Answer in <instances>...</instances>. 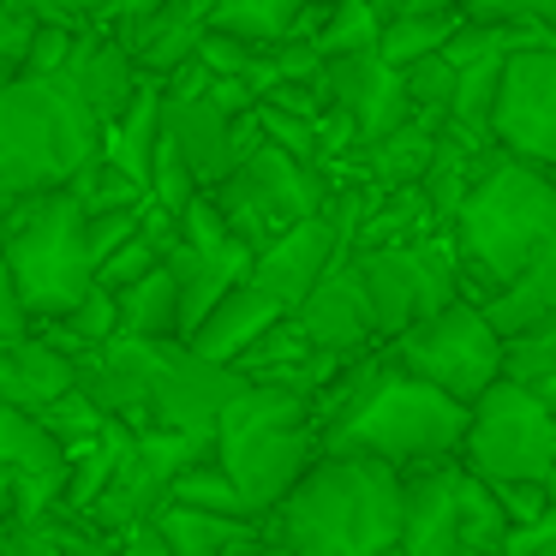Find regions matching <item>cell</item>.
Masks as SVG:
<instances>
[{
    "label": "cell",
    "mask_w": 556,
    "mask_h": 556,
    "mask_svg": "<svg viewBox=\"0 0 556 556\" xmlns=\"http://www.w3.org/2000/svg\"><path fill=\"white\" fill-rule=\"evenodd\" d=\"M448 257H455V281L460 300L479 305L496 288L532 269L539 257L556 252V192L551 174L527 168V162H508L484 144L479 174H472L460 210L443 228Z\"/></svg>",
    "instance_id": "obj_1"
},
{
    "label": "cell",
    "mask_w": 556,
    "mask_h": 556,
    "mask_svg": "<svg viewBox=\"0 0 556 556\" xmlns=\"http://www.w3.org/2000/svg\"><path fill=\"white\" fill-rule=\"evenodd\" d=\"M73 25H54V18H37L30 30V49H25V73H66L73 61Z\"/></svg>",
    "instance_id": "obj_43"
},
{
    "label": "cell",
    "mask_w": 556,
    "mask_h": 556,
    "mask_svg": "<svg viewBox=\"0 0 556 556\" xmlns=\"http://www.w3.org/2000/svg\"><path fill=\"white\" fill-rule=\"evenodd\" d=\"M7 532H13V520H0V544H7Z\"/></svg>",
    "instance_id": "obj_55"
},
{
    "label": "cell",
    "mask_w": 556,
    "mask_h": 556,
    "mask_svg": "<svg viewBox=\"0 0 556 556\" xmlns=\"http://www.w3.org/2000/svg\"><path fill=\"white\" fill-rule=\"evenodd\" d=\"M102 156V121L66 73L0 78V204L73 186Z\"/></svg>",
    "instance_id": "obj_3"
},
{
    "label": "cell",
    "mask_w": 556,
    "mask_h": 556,
    "mask_svg": "<svg viewBox=\"0 0 556 556\" xmlns=\"http://www.w3.org/2000/svg\"><path fill=\"white\" fill-rule=\"evenodd\" d=\"M348 269L359 281V300L371 312L377 341H395L401 329L425 324L431 312L460 300L455 257L443 233H425L419 245H377V252H348Z\"/></svg>",
    "instance_id": "obj_9"
},
{
    "label": "cell",
    "mask_w": 556,
    "mask_h": 556,
    "mask_svg": "<svg viewBox=\"0 0 556 556\" xmlns=\"http://www.w3.org/2000/svg\"><path fill=\"white\" fill-rule=\"evenodd\" d=\"M204 198H210V210L222 216V228H228L245 252H264L276 233L293 228V222L324 216L329 180L317 168H305V162L281 156V150H269V144H257L252 156H245L228 180L210 186Z\"/></svg>",
    "instance_id": "obj_7"
},
{
    "label": "cell",
    "mask_w": 556,
    "mask_h": 556,
    "mask_svg": "<svg viewBox=\"0 0 556 556\" xmlns=\"http://www.w3.org/2000/svg\"><path fill=\"white\" fill-rule=\"evenodd\" d=\"M78 383L73 359L61 348L30 329L18 341H0V407H18V413H42L49 401H61L66 389Z\"/></svg>",
    "instance_id": "obj_19"
},
{
    "label": "cell",
    "mask_w": 556,
    "mask_h": 556,
    "mask_svg": "<svg viewBox=\"0 0 556 556\" xmlns=\"http://www.w3.org/2000/svg\"><path fill=\"white\" fill-rule=\"evenodd\" d=\"M401 90H407L413 114H431V121H443V114H448V97H455V66H448L443 54H419V61L401 66Z\"/></svg>",
    "instance_id": "obj_40"
},
{
    "label": "cell",
    "mask_w": 556,
    "mask_h": 556,
    "mask_svg": "<svg viewBox=\"0 0 556 556\" xmlns=\"http://www.w3.org/2000/svg\"><path fill=\"white\" fill-rule=\"evenodd\" d=\"M491 491V503L503 508V520L508 527H527V520H539V515H551V484H484Z\"/></svg>",
    "instance_id": "obj_45"
},
{
    "label": "cell",
    "mask_w": 556,
    "mask_h": 556,
    "mask_svg": "<svg viewBox=\"0 0 556 556\" xmlns=\"http://www.w3.org/2000/svg\"><path fill=\"white\" fill-rule=\"evenodd\" d=\"M245 389V377L233 365H210L198 353H186L174 341L156 365V383H150V407H144V425L156 431H186V437H216L228 401Z\"/></svg>",
    "instance_id": "obj_12"
},
{
    "label": "cell",
    "mask_w": 556,
    "mask_h": 556,
    "mask_svg": "<svg viewBox=\"0 0 556 556\" xmlns=\"http://www.w3.org/2000/svg\"><path fill=\"white\" fill-rule=\"evenodd\" d=\"M455 25L460 18L455 13H431V18H389L383 30H377V61L383 66H407V61H419V54H437L448 37H455Z\"/></svg>",
    "instance_id": "obj_37"
},
{
    "label": "cell",
    "mask_w": 556,
    "mask_h": 556,
    "mask_svg": "<svg viewBox=\"0 0 556 556\" xmlns=\"http://www.w3.org/2000/svg\"><path fill=\"white\" fill-rule=\"evenodd\" d=\"M496 556H556V508L539 520H527V527H508L503 544H496Z\"/></svg>",
    "instance_id": "obj_47"
},
{
    "label": "cell",
    "mask_w": 556,
    "mask_h": 556,
    "mask_svg": "<svg viewBox=\"0 0 556 556\" xmlns=\"http://www.w3.org/2000/svg\"><path fill=\"white\" fill-rule=\"evenodd\" d=\"M180 245L198 257V264H210L222 281H245V269H252V252H245L240 240H233L228 228H222V216L210 210V198L198 192L192 204L180 210Z\"/></svg>",
    "instance_id": "obj_29"
},
{
    "label": "cell",
    "mask_w": 556,
    "mask_h": 556,
    "mask_svg": "<svg viewBox=\"0 0 556 556\" xmlns=\"http://www.w3.org/2000/svg\"><path fill=\"white\" fill-rule=\"evenodd\" d=\"M455 467L479 484H551L556 472V407L496 377L479 401H467Z\"/></svg>",
    "instance_id": "obj_6"
},
{
    "label": "cell",
    "mask_w": 556,
    "mask_h": 556,
    "mask_svg": "<svg viewBox=\"0 0 556 556\" xmlns=\"http://www.w3.org/2000/svg\"><path fill=\"white\" fill-rule=\"evenodd\" d=\"M114 556H168V544L156 539V527H150V520H138L132 532H121V539H114Z\"/></svg>",
    "instance_id": "obj_50"
},
{
    "label": "cell",
    "mask_w": 556,
    "mask_h": 556,
    "mask_svg": "<svg viewBox=\"0 0 556 556\" xmlns=\"http://www.w3.org/2000/svg\"><path fill=\"white\" fill-rule=\"evenodd\" d=\"M162 264H168V276H174V336L186 341V336H192V329L210 317V305H216L222 293L233 288V281H222L210 264H198V257L186 252V245H174V252L162 257Z\"/></svg>",
    "instance_id": "obj_32"
},
{
    "label": "cell",
    "mask_w": 556,
    "mask_h": 556,
    "mask_svg": "<svg viewBox=\"0 0 556 556\" xmlns=\"http://www.w3.org/2000/svg\"><path fill=\"white\" fill-rule=\"evenodd\" d=\"M479 317L491 324L496 341L532 336V329H556V252L539 257L532 269H520L508 288H496L491 300H479Z\"/></svg>",
    "instance_id": "obj_22"
},
{
    "label": "cell",
    "mask_w": 556,
    "mask_h": 556,
    "mask_svg": "<svg viewBox=\"0 0 556 556\" xmlns=\"http://www.w3.org/2000/svg\"><path fill=\"white\" fill-rule=\"evenodd\" d=\"M324 97H329V114H341V121L353 126L359 150L377 144L383 132H395V126L413 114L407 90H401V73L377 61V49L324 61ZM359 150H353V156H359Z\"/></svg>",
    "instance_id": "obj_14"
},
{
    "label": "cell",
    "mask_w": 556,
    "mask_h": 556,
    "mask_svg": "<svg viewBox=\"0 0 556 556\" xmlns=\"http://www.w3.org/2000/svg\"><path fill=\"white\" fill-rule=\"evenodd\" d=\"M496 353H503V341L491 336L479 305L455 300L443 312H431L425 324L401 329L383 359H389V371L413 377V383H425V389H437V395L467 407V401H479L496 383Z\"/></svg>",
    "instance_id": "obj_8"
},
{
    "label": "cell",
    "mask_w": 556,
    "mask_h": 556,
    "mask_svg": "<svg viewBox=\"0 0 556 556\" xmlns=\"http://www.w3.org/2000/svg\"><path fill=\"white\" fill-rule=\"evenodd\" d=\"M37 419H42V431H49V437H54V443H61V448H66V455H73V448H78V443H90V437H97V431H102V413H97V407H90V401H85V395H78V389H66V395H61V401H49V407H42V413H37Z\"/></svg>",
    "instance_id": "obj_42"
},
{
    "label": "cell",
    "mask_w": 556,
    "mask_h": 556,
    "mask_svg": "<svg viewBox=\"0 0 556 556\" xmlns=\"http://www.w3.org/2000/svg\"><path fill=\"white\" fill-rule=\"evenodd\" d=\"M479 156H484V144H472V138L437 126V144H431V156H425V174L413 180V186H419V198H425V210H431V222H437V233H443L448 216L460 210L472 174H479Z\"/></svg>",
    "instance_id": "obj_24"
},
{
    "label": "cell",
    "mask_w": 556,
    "mask_h": 556,
    "mask_svg": "<svg viewBox=\"0 0 556 556\" xmlns=\"http://www.w3.org/2000/svg\"><path fill=\"white\" fill-rule=\"evenodd\" d=\"M192 61L204 66L210 78H240V73H245V61H252V42L222 37V30H204V42H198Z\"/></svg>",
    "instance_id": "obj_46"
},
{
    "label": "cell",
    "mask_w": 556,
    "mask_h": 556,
    "mask_svg": "<svg viewBox=\"0 0 556 556\" xmlns=\"http://www.w3.org/2000/svg\"><path fill=\"white\" fill-rule=\"evenodd\" d=\"M0 269L30 324H61L97 281L85 245V210L66 186L0 204Z\"/></svg>",
    "instance_id": "obj_4"
},
{
    "label": "cell",
    "mask_w": 556,
    "mask_h": 556,
    "mask_svg": "<svg viewBox=\"0 0 556 556\" xmlns=\"http://www.w3.org/2000/svg\"><path fill=\"white\" fill-rule=\"evenodd\" d=\"M18 336H30V317H25V305H18L7 269H0V341H18Z\"/></svg>",
    "instance_id": "obj_49"
},
{
    "label": "cell",
    "mask_w": 556,
    "mask_h": 556,
    "mask_svg": "<svg viewBox=\"0 0 556 556\" xmlns=\"http://www.w3.org/2000/svg\"><path fill=\"white\" fill-rule=\"evenodd\" d=\"M484 144L508 162L551 174L556 162V49H515L496 66Z\"/></svg>",
    "instance_id": "obj_10"
},
{
    "label": "cell",
    "mask_w": 556,
    "mask_h": 556,
    "mask_svg": "<svg viewBox=\"0 0 556 556\" xmlns=\"http://www.w3.org/2000/svg\"><path fill=\"white\" fill-rule=\"evenodd\" d=\"M210 455L216 467L233 479L240 503L252 508V520H264L293 484L305 479V467L317 460V443L305 425H288V431H233V437H210Z\"/></svg>",
    "instance_id": "obj_11"
},
{
    "label": "cell",
    "mask_w": 556,
    "mask_h": 556,
    "mask_svg": "<svg viewBox=\"0 0 556 556\" xmlns=\"http://www.w3.org/2000/svg\"><path fill=\"white\" fill-rule=\"evenodd\" d=\"M276 317H288L276 300H264L257 288L233 281V288L222 293L216 305H210V317H204V324H198L192 336L180 341V348H186V353H198V359H210V365H233V359H240V353L252 348L257 336H264L269 324H276Z\"/></svg>",
    "instance_id": "obj_21"
},
{
    "label": "cell",
    "mask_w": 556,
    "mask_h": 556,
    "mask_svg": "<svg viewBox=\"0 0 556 556\" xmlns=\"http://www.w3.org/2000/svg\"><path fill=\"white\" fill-rule=\"evenodd\" d=\"M150 527L168 544V556H245L264 539L252 520H222V515H198V508H174V503L150 508Z\"/></svg>",
    "instance_id": "obj_23"
},
{
    "label": "cell",
    "mask_w": 556,
    "mask_h": 556,
    "mask_svg": "<svg viewBox=\"0 0 556 556\" xmlns=\"http://www.w3.org/2000/svg\"><path fill=\"white\" fill-rule=\"evenodd\" d=\"M13 7H25L37 18H54V25H73V30L102 25V13H109V0H13Z\"/></svg>",
    "instance_id": "obj_48"
},
{
    "label": "cell",
    "mask_w": 556,
    "mask_h": 556,
    "mask_svg": "<svg viewBox=\"0 0 556 556\" xmlns=\"http://www.w3.org/2000/svg\"><path fill=\"white\" fill-rule=\"evenodd\" d=\"M168 0H109V13H102V30H121V25H138V18L162 13Z\"/></svg>",
    "instance_id": "obj_51"
},
{
    "label": "cell",
    "mask_w": 556,
    "mask_h": 556,
    "mask_svg": "<svg viewBox=\"0 0 556 556\" xmlns=\"http://www.w3.org/2000/svg\"><path fill=\"white\" fill-rule=\"evenodd\" d=\"M496 377L527 395H539L544 407H556V329H532V336H508L496 353Z\"/></svg>",
    "instance_id": "obj_31"
},
{
    "label": "cell",
    "mask_w": 556,
    "mask_h": 556,
    "mask_svg": "<svg viewBox=\"0 0 556 556\" xmlns=\"http://www.w3.org/2000/svg\"><path fill=\"white\" fill-rule=\"evenodd\" d=\"M174 341H132V336H114L102 348L78 353L73 371H78V395L102 413V419H121L126 431L144 425V407H150V383H156V365Z\"/></svg>",
    "instance_id": "obj_13"
},
{
    "label": "cell",
    "mask_w": 556,
    "mask_h": 556,
    "mask_svg": "<svg viewBox=\"0 0 556 556\" xmlns=\"http://www.w3.org/2000/svg\"><path fill=\"white\" fill-rule=\"evenodd\" d=\"M204 13H198V0H168L162 13L138 18V25H121L109 30L114 42L126 49V61L138 66V78H174L180 66H192L198 42H204Z\"/></svg>",
    "instance_id": "obj_18"
},
{
    "label": "cell",
    "mask_w": 556,
    "mask_h": 556,
    "mask_svg": "<svg viewBox=\"0 0 556 556\" xmlns=\"http://www.w3.org/2000/svg\"><path fill=\"white\" fill-rule=\"evenodd\" d=\"M198 13L222 37H240L252 49H264V42L300 37V18L312 13V0H198Z\"/></svg>",
    "instance_id": "obj_26"
},
{
    "label": "cell",
    "mask_w": 556,
    "mask_h": 556,
    "mask_svg": "<svg viewBox=\"0 0 556 556\" xmlns=\"http://www.w3.org/2000/svg\"><path fill=\"white\" fill-rule=\"evenodd\" d=\"M293 324H300L305 348L329 353V359H353V353L377 348V329H371V312H365V300H359V281H353V269H348V252H341L336 264H329V276L300 300Z\"/></svg>",
    "instance_id": "obj_16"
},
{
    "label": "cell",
    "mask_w": 556,
    "mask_h": 556,
    "mask_svg": "<svg viewBox=\"0 0 556 556\" xmlns=\"http://www.w3.org/2000/svg\"><path fill=\"white\" fill-rule=\"evenodd\" d=\"M66 192L78 198V210H85V216H102V210H138V204H144V186L126 180V174L114 168L109 156L90 162V168L78 174L73 186H66Z\"/></svg>",
    "instance_id": "obj_38"
},
{
    "label": "cell",
    "mask_w": 556,
    "mask_h": 556,
    "mask_svg": "<svg viewBox=\"0 0 556 556\" xmlns=\"http://www.w3.org/2000/svg\"><path fill=\"white\" fill-rule=\"evenodd\" d=\"M383 556H401V551H383Z\"/></svg>",
    "instance_id": "obj_56"
},
{
    "label": "cell",
    "mask_w": 556,
    "mask_h": 556,
    "mask_svg": "<svg viewBox=\"0 0 556 556\" xmlns=\"http://www.w3.org/2000/svg\"><path fill=\"white\" fill-rule=\"evenodd\" d=\"M162 503L174 508H198V515H222V520H252V508L240 503V491H233V479L216 467V455L192 460V467H180L168 479V491H162ZM257 527V520H252Z\"/></svg>",
    "instance_id": "obj_30"
},
{
    "label": "cell",
    "mask_w": 556,
    "mask_h": 556,
    "mask_svg": "<svg viewBox=\"0 0 556 556\" xmlns=\"http://www.w3.org/2000/svg\"><path fill=\"white\" fill-rule=\"evenodd\" d=\"M455 18L484 30H551L556 0H455Z\"/></svg>",
    "instance_id": "obj_39"
},
{
    "label": "cell",
    "mask_w": 556,
    "mask_h": 556,
    "mask_svg": "<svg viewBox=\"0 0 556 556\" xmlns=\"http://www.w3.org/2000/svg\"><path fill=\"white\" fill-rule=\"evenodd\" d=\"M66 496V460L42 472H13V527H42Z\"/></svg>",
    "instance_id": "obj_41"
},
{
    "label": "cell",
    "mask_w": 556,
    "mask_h": 556,
    "mask_svg": "<svg viewBox=\"0 0 556 556\" xmlns=\"http://www.w3.org/2000/svg\"><path fill=\"white\" fill-rule=\"evenodd\" d=\"M138 233V210H102V216H85V245H90V264L114 257L126 240Z\"/></svg>",
    "instance_id": "obj_44"
},
{
    "label": "cell",
    "mask_w": 556,
    "mask_h": 556,
    "mask_svg": "<svg viewBox=\"0 0 556 556\" xmlns=\"http://www.w3.org/2000/svg\"><path fill=\"white\" fill-rule=\"evenodd\" d=\"M425 233H437L431 210H425L419 186H395V192H377L371 216L359 222V233L348 240V252H377V245H419Z\"/></svg>",
    "instance_id": "obj_28"
},
{
    "label": "cell",
    "mask_w": 556,
    "mask_h": 556,
    "mask_svg": "<svg viewBox=\"0 0 556 556\" xmlns=\"http://www.w3.org/2000/svg\"><path fill=\"white\" fill-rule=\"evenodd\" d=\"M317 54H312V42L305 37H281V42H264V49H252V61H245V73H240V85L252 90V102H264L269 90H281V85H300V78H317Z\"/></svg>",
    "instance_id": "obj_34"
},
{
    "label": "cell",
    "mask_w": 556,
    "mask_h": 556,
    "mask_svg": "<svg viewBox=\"0 0 556 556\" xmlns=\"http://www.w3.org/2000/svg\"><path fill=\"white\" fill-rule=\"evenodd\" d=\"M156 126H162V85H156V78H138L132 102L102 126V156H109L126 180H138V186H144V174H150Z\"/></svg>",
    "instance_id": "obj_25"
},
{
    "label": "cell",
    "mask_w": 556,
    "mask_h": 556,
    "mask_svg": "<svg viewBox=\"0 0 556 556\" xmlns=\"http://www.w3.org/2000/svg\"><path fill=\"white\" fill-rule=\"evenodd\" d=\"M377 13L365 7V0H324V18H317V30L305 42H312L317 61H341V54H365L377 49Z\"/></svg>",
    "instance_id": "obj_33"
},
{
    "label": "cell",
    "mask_w": 556,
    "mask_h": 556,
    "mask_svg": "<svg viewBox=\"0 0 556 556\" xmlns=\"http://www.w3.org/2000/svg\"><path fill=\"white\" fill-rule=\"evenodd\" d=\"M460 425H467V407L437 389L413 383V377L377 371V383L365 389V401L353 413H341L329 431H317V455L336 460H383L395 472L413 467H437V460H455L460 448Z\"/></svg>",
    "instance_id": "obj_5"
},
{
    "label": "cell",
    "mask_w": 556,
    "mask_h": 556,
    "mask_svg": "<svg viewBox=\"0 0 556 556\" xmlns=\"http://www.w3.org/2000/svg\"><path fill=\"white\" fill-rule=\"evenodd\" d=\"M66 448L42 431L37 413H18V407H0V467L7 472H42V467H61Z\"/></svg>",
    "instance_id": "obj_36"
},
{
    "label": "cell",
    "mask_w": 556,
    "mask_h": 556,
    "mask_svg": "<svg viewBox=\"0 0 556 556\" xmlns=\"http://www.w3.org/2000/svg\"><path fill=\"white\" fill-rule=\"evenodd\" d=\"M0 520H13V472L0 467Z\"/></svg>",
    "instance_id": "obj_53"
},
{
    "label": "cell",
    "mask_w": 556,
    "mask_h": 556,
    "mask_svg": "<svg viewBox=\"0 0 556 556\" xmlns=\"http://www.w3.org/2000/svg\"><path fill=\"white\" fill-rule=\"evenodd\" d=\"M114 336H132V341H180L174 336V276L168 264H156L150 276L114 288Z\"/></svg>",
    "instance_id": "obj_27"
},
{
    "label": "cell",
    "mask_w": 556,
    "mask_h": 556,
    "mask_svg": "<svg viewBox=\"0 0 556 556\" xmlns=\"http://www.w3.org/2000/svg\"><path fill=\"white\" fill-rule=\"evenodd\" d=\"M455 532H460V556H496V544L508 532V520L491 503V491L460 467H455Z\"/></svg>",
    "instance_id": "obj_35"
},
{
    "label": "cell",
    "mask_w": 556,
    "mask_h": 556,
    "mask_svg": "<svg viewBox=\"0 0 556 556\" xmlns=\"http://www.w3.org/2000/svg\"><path fill=\"white\" fill-rule=\"evenodd\" d=\"M431 13H455V0H407L401 18H431Z\"/></svg>",
    "instance_id": "obj_52"
},
{
    "label": "cell",
    "mask_w": 556,
    "mask_h": 556,
    "mask_svg": "<svg viewBox=\"0 0 556 556\" xmlns=\"http://www.w3.org/2000/svg\"><path fill=\"white\" fill-rule=\"evenodd\" d=\"M245 556H288V551H281V544H269V539H257V544H252V551H245Z\"/></svg>",
    "instance_id": "obj_54"
},
{
    "label": "cell",
    "mask_w": 556,
    "mask_h": 556,
    "mask_svg": "<svg viewBox=\"0 0 556 556\" xmlns=\"http://www.w3.org/2000/svg\"><path fill=\"white\" fill-rule=\"evenodd\" d=\"M66 78H73V90L85 97V109L97 114L102 126H109L114 114L132 102V90H138V66L126 61V49H121V42H114L102 25H85V30L73 37Z\"/></svg>",
    "instance_id": "obj_20"
},
{
    "label": "cell",
    "mask_w": 556,
    "mask_h": 556,
    "mask_svg": "<svg viewBox=\"0 0 556 556\" xmlns=\"http://www.w3.org/2000/svg\"><path fill=\"white\" fill-rule=\"evenodd\" d=\"M401 556H460L455 532V460L401 472V515H395Z\"/></svg>",
    "instance_id": "obj_17"
},
{
    "label": "cell",
    "mask_w": 556,
    "mask_h": 556,
    "mask_svg": "<svg viewBox=\"0 0 556 556\" xmlns=\"http://www.w3.org/2000/svg\"><path fill=\"white\" fill-rule=\"evenodd\" d=\"M401 472L383 460L317 455L305 479L257 520L269 544L288 556H383L395 551Z\"/></svg>",
    "instance_id": "obj_2"
},
{
    "label": "cell",
    "mask_w": 556,
    "mask_h": 556,
    "mask_svg": "<svg viewBox=\"0 0 556 556\" xmlns=\"http://www.w3.org/2000/svg\"><path fill=\"white\" fill-rule=\"evenodd\" d=\"M341 252H348V245L336 240V228H329L324 216H305V222H293L288 233H276L264 252H252L245 288H257L264 300H276L281 312L293 317V312H300V300L329 276V264H336Z\"/></svg>",
    "instance_id": "obj_15"
}]
</instances>
